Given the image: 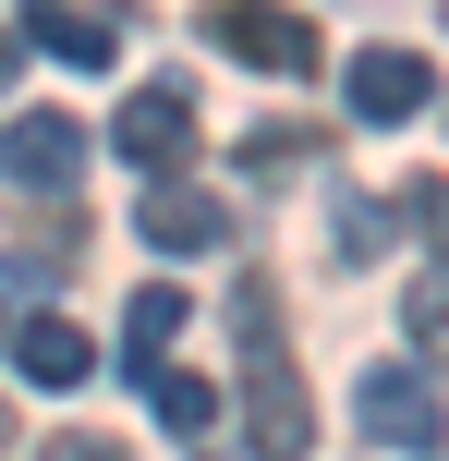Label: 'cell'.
Wrapping results in <instances>:
<instances>
[{
	"instance_id": "obj_1",
	"label": "cell",
	"mask_w": 449,
	"mask_h": 461,
	"mask_svg": "<svg viewBox=\"0 0 449 461\" xmlns=\"http://www.w3.org/2000/svg\"><path fill=\"white\" fill-rule=\"evenodd\" d=\"M231 316H243V425H256L267 461H304L316 449V401H304V376H292L280 328H267V279H243Z\"/></svg>"
},
{
	"instance_id": "obj_11",
	"label": "cell",
	"mask_w": 449,
	"mask_h": 461,
	"mask_svg": "<svg viewBox=\"0 0 449 461\" xmlns=\"http://www.w3.org/2000/svg\"><path fill=\"white\" fill-rule=\"evenodd\" d=\"M146 401H158V425H170V438H207V425H219V389H207V376H183V365H158V376H146Z\"/></svg>"
},
{
	"instance_id": "obj_17",
	"label": "cell",
	"mask_w": 449,
	"mask_h": 461,
	"mask_svg": "<svg viewBox=\"0 0 449 461\" xmlns=\"http://www.w3.org/2000/svg\"><path fill=\"white\" fill-rule=\"evenodd\" d=\"M0 340H13V316H0Z\"/></svg>"
},
{
	"instance_id": "obj_14",
	"label": "cell",
	"mask_w": 449,
	"mask_h": 461,
	"mask_svg": "<svg viewBox=\"0 0 449 461\" xmlns=\"http://www.w3.org/2000/svg\"><path fill=\"white\" fill-rule=\"evenodd\" d=\"M49 461H121V438H85L73 425V438H49Z\"/></svg>"
},
{
	"instance_id": "obj_12",
	"label": "cell",
	"mask_w": 449,
	"mask_h": 461,
	"mask_svg": "<svg viewBox=\"0 0 449 461\" xmlns=\"http://www.w3.org/2000/svg\"><path fill=\"white\" fill-rule=\"evenodd\" d=\"M280 170H304V134H292V122H267V134H243V183H280Z\"/></svg>"
},
{
	"instance_id": "obj_7",
	"label": "cell",
	"mask_w": 449,
	"mask_h": 461,
	"mask_svg": "<svg viewBox=\"0 0 449 461\" xmlns=\"http://www.w3.org/2000/svg\"><path fill=\"white\" fill-rule=\"evenodd\" d=\"M134 230H146L158 255H219V243H231V207H219V194H194V183H158V194L134 207Z\"/></svg>"
},
{
	"instance_id": "obj_6",
	"label": "cell",
	"mask_w": 449,
	"mask_h": 461,
	"mask_svg": "<svg viewBox=\"0 0 449 461\" xmlns=\"http://www.w3.org/2000/svg\"><path fill=\"white\" fill-rule=\"evenodd\" d=\"M340 86H353V122H364V134H389V122H413V110L437 97V73L413 61V49H353Z\"/></svg>"
},
{
	"instance_id": "obj_9",
	"label": "cell",
	"mask_w": 449,
	"mask_h": 461,
	"mask_svg": "<svg viewBox=\"0 0 449 461\" xmlns=\"http://www.w3.org/2000/svg\"><path fill=\"white\" fill-rule=\"evenodd\" d=\"M13 365L37 376V389H73L97 352H85V328H73V316H24V328H13Z\"/></svg>"
},
{
	"instance_id": "obj_16",
	"label": "cell",
	"mask_w": 449,
	"mask_h": 461,
	"mask_svg": "<svg viewBox=\"0 0 449 461\" xmlns=\"http://www.w3.org/2000/svg\"><path fill=\"white\" fill-rule=\"evenodd\" d=\"M0 449H13V401H0Z\"/></svg>"
},
{
	"instance_id": "obj_2",
	"label": "cell",
	"mask_w": 449,
	"mask_h": 461,
	"mask_svg": "<svg viewBox=\"0 0 449 461\" xmlns=\"http://www.w3.org/2000/svg\"><path fill=\"white\" fill-rule=\"evenodd\" d=\"M353 425H364V449H401V461H437L449 449V401L413 365H364L353 376Z\"/></svg>"
},
{
	"instance_id": "obj_13",
	"label": "cell",
	"mask_w": 449,
	"mask_h": 461,
	"mask_svg": "<svg viewBox=\"0 0 449 461\" xmlns=\"http://www.w3.org/2000/svg\"><path fill=\"white\" fill-rule=\"evenodd\" d=\"M401 316H413V340H426V352H449V279H426V292H413Z\"/></svg>"
},
{
	"instance_id": "obj_8",
	"label": "cell",
	"mask_w": 449,
	"mask_h": 461,
	"mask_svg": "<svg viewBox=\"0 0 449 461\" xmlns=\"http://www.w3.org/2000/svg\"><path fill=\"white\" fill-rule=\"evenodd\" d=\"M13 37H24V49H49V61H73V73H110V61H121V37L85 13V0H24Z\"/></svg>"
},
{
	"instance_id": "obj_3",
	"label": "cell",
	"mask_w": 449,
	"mask_h": 461,
	"mask_svg": "<svg viewBox=\"0 0 449 461\" xmlns=\"http://www.w3.org/2000/svg\"><path fill=\"white\" fill-rule=\"evenodd\" d=\"M194 24H207V37L231 49V61L280 73V86H304V73L328 61V37H316L304 13H280V0H207V13H194Z\"/></svg>"
},
{
	"instance_id": "obj_4",
	"label": "cell",
	"mask_w": 449,
	"mask_h": 461,
	"mask_svg": "<svg viewBox=\"0 0 449 461\" xmlns=\"http://www.w3.org/2000/svg\"><path fill=\"white\" fill-rule=\"evenodd\" d=\"M110 146H121L134 170H158V183H170V170L194 158V86H183V73L134 86V97H121V122H110Z\"/></svg>"
},
{
	"instance_id": "obj_10",
	"label": "cell",
	"mask_w": 449,
	"mask_h": 461,
	"mask_svg": "<svg viewBox=\"0 0 449 461\" xmlns=\"http://www.w3.org/2000/svg\"><path fill=\"white\" fill-rule=\"evenodd\" d=\"M183 316H194V303L170 292V279H158V292H134V316H121V352H134V376H158V365H170V340H183Z\"/></svg>"
},
{
	"instance_id": "obj_5",
	"label": "cell",
	"mask_w": 449,
	"mask_h": 461,
	"mask_svg": "<svg viewBox=\"0 0 449 461\" xmlns=\"http://www.w3.org/2000/svg\"><path fill=\"white\" fill-rule=\"evenodd\" d=\"M0 170L37 183V194H61L73 170H85V122H73V110H13V122H0Z\"/></svg>"
},
{
	"instance_id": "obj_15",
	"label": "cell",
	"mask_w": 449,
	"mask_h": 461,
	"mask_svg": "<svg viewBox=\"0 0 449 461\" xmlns=\"http://www.w3.org/2000/svg\"><path fill=\"white\" fill-rule=\"evenodd\" d=\"M13 73H24V37H13V24H0V86H13Z\"/></svg>"
}]
</instances>
